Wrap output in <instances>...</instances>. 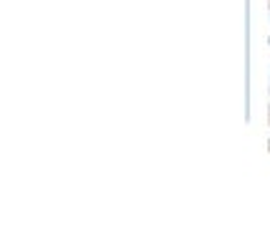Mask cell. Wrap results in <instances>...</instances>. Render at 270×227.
I'll list each match as a JSON object with an SVG mask.
<instances>
[{
  "label": "cell",
  "instance_id": "obj_1",
  "mask_svg": "<svg viewBox=\"0 0 270 227\" xmlns=\"http://www.w3.org/2000/svg\"><path fill=\"white\" fill-rule=\"evenodd\" d=\"M267 149H270V139H267Z\"/></svg>",
  "mask_w": 270,
  "mask_h": 227
}]
</instances>
